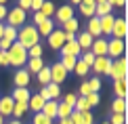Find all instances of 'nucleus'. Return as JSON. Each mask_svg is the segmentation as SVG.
<instances>
[{
  "instance_id": "1",
  "label": "nucleus",
  "mask_w": 128,
  "mask_h": 124,
  "mask_svg": "<svg viewBox=\"0 0 128 124\" xmlns=\"http://www.w3.org/2000/svg\"><path fill=\"white\" fill-rule=\"evenodd\" d=\"M17 42L25 48V51H28V48H32V46H36V44H40L38 30H36L34 25L25 23L23 28H19V30H17Z\"/></svg>"
},
{
  "instance_id": "2",
  "label": "nucleus",
  "mask_w": 128,
  "mask_h": 124,
  "mask_svg": "<svg viewBox=\"0 0 128 124\" xmlns=\"http://www.w3.org/2000/svg\"><path fill=\"white\" fill-rule=\"evenodd\" d=\"M8 63L13 67H17V69H21L25 65V63H28V51H25L23 46L19 44V42H13V44H10V48H8Z\"/></svg>"
},
{
  "instance_id": "3",
  "label": "nucleus",
  "mask_w": 128,
  "mask_h": 124,
  "mask_svg": "<svg viewBox=\"0 0 128 124\" xmlns=\"http://www.w3.org/2000/svg\"><path fill=\"white\" fill-rule=\"evenodd\" d=\"M126 76H128V61H126V57L114 59V61H111L109 78H114V80H126Z\"/></svg>"
},
{
  "instance_id": "4",
  "label": "nucleus",
  "mask_w": 128,
  "mask_h": 124,
  "mask_svg": "<svg viewBox=\"0 0 128 124\" xmlns=\"http://www.w3.org/2000/svg\"><path fill=\"white\" fill-rule=\"evenodd\" d=\"M124 51H126V40H118V38H109L107 40V57L111 61L124 57Z\"/></svg>"
},
{
  "instance_id": "5",
  "label": "nucleus",
  "mask_w": 128,
  "mask_h": 124,
  "mask_svg": "<svg viewBox=\"0 0 128 124\" xmlns=\"http://www.w3.org/2000/svg\"><path fill=\"white\" fill-rule=\"evenodd\" d=\"M6 21H8V28H15V30L23 28L25 25V11H21L19 7L10 9L6 13Z\"/></svg>"
},
{
  "instance_id": "6",
  "label": "nucleus",
  "mask_w": 128,
  "mask_h": 124,
  "mask_svg": "<svg viewBox=\"0 0 128 124\" xmlns=\"http://www.w3.org/2000/svg\"><path fill=\"white\" fill-rule=\"evenodd\" d=\"M126 36H128V21H126V17H116L114 28H111V38L126 40Z\"/></svg>"
},
{
  "instance_id": "7",
  "label": "nucleus",
  "mask_w": 128,
  "mask_h": 124,
  "mask_svg": "<svg viewBox=\"0 0 128 124\" xmlns=\"http://www.w3.org/2000/svg\"><path fill=\"white\" fill-rule=\"evenodd\" d=\"M50 67V84H57V86H61L63 82H65V78H67V72H65V67L61 65L59 61H55Z\"/></svg>"
},
{
  "instance_id": "8",
  "label": "nucleus",
  "mask_w": 128,
  "mask_h": 124,
  "mask_svg": "<svg viewBox=\"0 0 128 124\" xmlns=\"http://www.w3.org/2000/svg\"><path fill=\"white\" fill-rule=\"evenodd\" d=\"M74 19V7H69V4H63V7L55 9V15H52V23H59L63 25L65 21Z\"/></svg>"
},
{
  "instance_id": "9",
  "label": "nucleus",
  "mask_w": 128,
  "mask_h": 124,
  "mask_svg": "<svg viewBox=\"0 0 128 124\" xmlns=\"http://www.w3.org/2000/svg\"><path fill=\"white\" fill-rule=\"evenodd\" d=\"M92 72L97 74V76H109V72H111V59L109 57H94Z\"/></svg>"
},
{
  "instance_id": "10",
  "label": "nucleus",
  "mask_w": 128,
  "mask_h": 124,
  "mask_svg": "<svg viewBox=\"0 0 128 124\" xmlns=\"http://www.w3.org/2000/svg\"><path fill=\"white\" fill-rule=\"evenodd\" d=\"M46 40H48V46H50V48H55V51H61L63 44H65V32H63L61 28H55Z\"/></svg>"
},
{
  "instance_id": "11",
  "label": "nucleus",
  "mask_w": 128,
  "mask_h": 124,
  "mask_svg": "<svg viewBox=\"0 0 128 124\" xmlns=\"http://www.w3.org/2000/svg\"><path fill=\"white\" fill-rule=\"evenodd\" d=\"M15 88H28V84H30V74H28V69L25 67H21V69H17L15 72Z\"/></svg>"
},
{
  "instance_id": "12",
  "label": "nucleus",
  "mask_w": 128,
  "mask_h": 124,
  "mask_svg": "<svg viewBox=\"0 0 128 124\" xmlns=\"http://www.w3.org/2000/svg\"><path fill=\"white\" fill-rule=\"evenodd\" d=\"M90 53H92L94 57H107V40H105V38H97V40H92Z\"/></svg>"
},
{
  "instance_id": "13",
  "label": "nucleus",
  "mask_w": 128,
  "mask_h": 124,
  "mask_svg": "<svg viewBox=\"0 0 128 124\" xmlns=\"http://www.w3.org/2000/svg\"><path fill=\"white\" fill-rule=\"evenodd\" d=\"M13 107H15V101L10 99V95L0 97V116H2V118L13 116Z\"/></svg>"
},
{
  "instance_id": "14",
  "label": "nucleus",
  "mask_w": 128,
  "mask_h": 124,
  "mask_svg": "<svg viewBox=\"0 0 128 124\" xmlns=\"http://www.w3.org/2000/svg\"><path fill=\"white\" fill-rule=\"evenodd\" d=\"M111 0H97L94 2V17H105V15H109L111 13Z\"/></svg>"
},
{
  "instance_id": "15",
  "label": "nucleus",
  "mask_w": 128,
  "mask_h": 124,
  "mask_svg": "<svg viewBox=\"0 0 128 124\" xmlns=\"http://www.w3.org/2000/svg\"><path fill=\"white\" fill-rule=\"evenodd\" d=\"M114 21H116V17H114V13H109V15H105V17H101L99 19V25H101V36H111V28H114Z\"/></svg>"
},
{
  "instance_id": "16",
  "label": "nucleus",
  "mask_w": 128,
  "mask_h": 124,
  "mask_svg": "<svg viewBox=\"0 0 128 124\" xmlns=\"http://www.w3.org/2000/svg\"><path fill=\"white\" fill-rule=\"evenodd\" d=\"M61 55H65V57H76L80 59V55H82V51H80V46H78V42L74 40V42H65L61 48Z\"/></svg>"
},
{
  "instance_id": "17",
  "label": "nucleus",
  "mask_w": 128,
  "mask_h": 124,
  "mask_svg": "<svg viewBox=\"0 0 128 124\" xmlns=\"http://www.w3.org/2000/svg\"><path fill=\"white\" fill-rule=\"evenodd\" d=\"M86 28H88V30H86V34H88L92 40L101 38V25H99V17H90Z\"/></svg>"
},
{
  "instance_id": "18",
  "label": "nucleus",
  "mask_w": 128,
  "mask_h": 124,
  "mask_svg": "<svg viewBox=\"0 0 128 124\" xmlns=\"http://www.w3.org/2000/svg\"><path fill=\"white\" fill-rule=\"evenodd\" d=\"M114 95H116V99H126L128 80H114Z\"/></svg>"
},
{
  "instance_id": "19",
  "label": "nucleus",
  "mask_w": 128,
  "mask_h": 124,
  "mask_svg": "<svg viewBox=\"0 0 128 124\" xmlns=\"http://www.w3.org/2000/svg\"><path fill=\"white\" fill-rule=\"evenodd\" d=\"M30 97H32L30 88H15L13 93H10V99H13L15 103H28Z\"/></svg>"
},
{
  "instance_id": "20",
  "label": "nucleus",
  "mask_w": 128,
  "mask_h": 124,
  "mask_svg": "<svg viewBox=\"0 0 128 124\" xmlns=\"http://www.w3.org/2000/svg\"><path fill=\"white\" fill-rule=\"evenodd\" d=\"M44 103H46V101L42 99L40 95H32V97H30V101H28V109H30V111H34V114H40L42 107H44Z\"/></svg>"
},
{
  "instance_id": "21",
  "label": "nucleus",
  "mask_w": 128,
  "mask_h": 124,
  "mask_svg": "<svg viewBox=\"0 0 128 124\" xmlns=\"http://www.w3.org/2000/svg\"><path fill=\"white\" fill-rule=\"evenodd\" d=\"M94 2L97 0H82V2L78 4V9H80V13L84 15V17H94Z\"/></svg>"
},
{
  "instance_id": "22",
  "label": "nucleus",
  "mask_w": 128,
  "mask_h": 124,
  "mask_svg": "<svg viewBox=\"0 0 128 124\" xmlns=\"http://www.w3.org/2000/svg\"><path fill=\"white\" fill-rule=\"evenodd\" d=\"M76 42H78V46H80V51H90V46H92V38L86 34V32H80V34L76 36Z\"/></svg>"
},
{
  "instance_id": "23",
  "label": "nucleus",
  "mask_w": 128,
  "mask_h": 124,
  "mask_svg": "<svg viewBox=\"0 0 128 124\" xmlns=\"http://www.w3.org/2000/svg\"><path fill=\"white\" fill-rule=\"evenodd\" d=\"M36 30H38V36H40V38H42V36H44V38H48L50 32L55 30V23H52V19H44Z\"/></svg>"
},
{
  "instance_id": "24",
  "label": "nucleus",
  "mask_w": 128,
  "mask_h": 124,
  "mask_svg": "<svg viewBox=\"0 0 128 124\" xmlns=\"http://www.w3.org/2000/svg\"><path fill=\"white\" fill-rule=\"evenodd\" d=\"M57 105H59V101H46L44 107H42L40 114H44L46 118H50V120H55L57 118Z\"/></svg>"
},
{
  "instance_id": "25",
  "label": "nucleus",
  "mask_w": 128,
  "mask_h": 124,
  "mask_svg": "<svg viewBox=\"0 0 128 124\" xmlns=\"http://www.w3.org/2000/svg\"><path fill=\"white\" fill-rule=\"evenodd\" d=\"M42 67H44V61L42 59H28V74L30 76L32 74H38Z\"/></svg>"
},
{
  "instance_id": "26",
  "label": "nucleus",
  "mask_w": 128,
  "mask_h": 124,
  "mask_svg": "<svg viewBox=\"0 0 128 124\" xmlns=\"http://www.w3.org/2000/svg\"><path fill=\"white\" fill-rule=\"evenodd\" d=\"M36 76H38V82H40L42 86H48V84H50V67L44 65L38 74H36Z\"/></svg>"
},
{
  "instance_id": "27",
  "label": "nucleus",
  "mask_w": 128,
  "mask_h": 124,
  "mask_svg": "<svg viewBox=\"0 0 128 124\" xmlns=\"http://www.w3.org/2000/svg\"><path fill=\"white\" fill-rule=\"evenodd\" d=\"M126 99H114V103H111V111L114 114H122V116H126Z\"/></svg>"
},
{
  "instance_id": "28",
  "label": "nucleus",
  "mask_w": 128,
  "mask_h": 124,
  "mask_svg": "<svg viewBox=\"0 0 128 124\" xmlns=\"http://www.w3.org/2000/svg\"><path fill=\"white\" fill-rule=\"evenodd\" d=\"M78 28H80V23H78V19L74 17V19H69V21H65V23H63V32H65V34H78Z\"/></svg>"
},
{
  "instance_id": "29",
  "label": "nucleus",
  "mask_w": 128,
  "mask_h": 124,
  "mask_svg": "<svg viewBox=\"0 0 128 124\" xmlns=\"http://www.w3.org/2000/svg\"><path fill=\"white\" fill-rule=\"evenodd\" d=\"M76 61H78L76 57H65V55H61V59H59V63L65 67V72H67V74H69V72H74V67H76Z\"/></svg>"
},
{
  "instance_id": "30",
  "label": "nucleus",
  "mask_w": 128,
  "mask_h": 124,
  "mask_svg": "<svg viewBox=\"0 0 128 124\" xmlns=\"http://www.w3.org/2000/svg\"><path fill=\"white\" fill-rule=\"evenodd\" d=\"M72 111H74V107H69V105H65V103H61V101H59V105H57V118H59V120L69 118V116H72Z\"/></svg>"
},
{
  "instance_id": "31",
  "label": "nucleus",
  "mask_w": 128,
  "mask_h": 124,
  "mask_svg": "<svg viewBox=\"0 0 128 124\" xmlns=\"http://www.w3.org/2000/svg\"><path fill=\"white\" fill-rule=\"evenodd\" d=\"M40 13H42L44 19H52V15H55V4H52V2H42Z\"/></svg>"
},
{
  "instance_id": "32",
  "label": "nucleus",
  "mask_w": 128,
  "mask_h": 124,
  "mask_svg": "<svg viewBox=\"0 0 128 124\" xmlns=\"http://www.w3.org/2000/svg\"><path fill=\"white\" fill-rule=\"evenodd\" d=\"M88 72H90V67L84 65V63L78 59V61H76V67H74V74H76V76H80V78H86Z\"/></svg>"
},
{
  "instance_id": "33",
  "label": "nucleus",
  "mask_w": 128,
  "mask_h": 124,
  "mask_svg": "<svg viewBox=\"0 0 128 124\" xmlns=\"http://www.w3.org/2000/svg\"><path fill=\"white\" fill-rule=\"evenodd\" d=\"M2 38L8 40L10 44H13V42H17V30H15V28H8V25H4V34H2Z\"/></svg>"
},
{
  "instance_id": "34",
  "label": "nucleus",
  "mask_w": 128,
  "mask_h": 124,
  "mask_svg": "<svg viewBox=\"0 0 128 124\" xmlns=\"http://www.w3.org/2000/svg\"><path fill=\"white\" fill-rule=\"evenodd\" d=\"M42 55H44V51H42V46H40V44H36V46L28 48V59H42Z\"/></svg>"
},
{
  "instance_id": "35",
  "label": "nucleus",
  "mask_w": 128,
  "mask_h": 124,
  "mask_svg": "<svg viewBox=\"0 0 128 124\" xmlns=\"http://www.w3.org/2000/svg\"><path fill=\"white\" fill-rule=\"evenodd\" d=\"M25 111H28V103H15V107H13L15 120H19L21 116H25Z\"/></svg>"
},
{
  "instance_id": "36",
  "label": "nucleus",
  "mask_w": 128,
  "mask_h": 124,
  "mask_svg": "<svg viewBox=\"0 0 128 124\" xmlns=\"http://www.w3.org/2000/svg\"><path fill=\"white\" fill-rule=\"evenodd\" d=\"M80 61L84 63V65H88V67H92V63H94V55L90 51H84L82 55H80Z\"/></svg>"
},
{
  "instance_id": "37",
  "label": "nucleus",
  "mask_w": 128,
  "mask_h": 124,
  "mask_svg": "<svg viewBox=\"0 0 128 124\" xmlns=\"http://www.w3.org/2000/svg\"><path fill=\"white\" fill-rule=\"evenodd\" d=\"M76 99H78V95H76V93H65V95H63V99H61V103H65V105H69V107H74V105H76Z\"/></svg>"
},
{
  "instance_id": "38",
  "label": "nucleus",
  "mask_w": 128,
  "mask_h": 124,
  "mask_svg": "<svg viewBox=\"0 0 128 124\" xmlns=\"http://www.w3.org/2000/svg\"><path fill=\"white\" fill-rule=\"evenodd\" d=\"M32 124H52V120H50V118H46L44 114H34Z\"/></svg>"
},
{
  "instance_id": "39",
  "label": "nucleus",
  "mask_w": 128,
  "mask_h": 124,
  "mask_svg": "<svg viewBox=\"0 0 128 124\" xmlns=\"http://www.w3.org/2000/svg\"><path fill=\"white\" fill-rule=\"evenodd\" d=\"M86 82L90 86V93H99L101 90V78H90V80H86Z\"/></svg>"
},
{
  "instance_id": "40",
  "label": "nucleus",
  "mask_w": 128,
  "mask_h": 124,
  "mask_svg": "<svg viewBox=\"0 0 128 124\" xmlns=\"http://www.w3.org/2000/svg\"><path fill=\"white\" fill-rule=\"evenodd\" d=\"M109 124H126V116H122V114H111V118L107 120Z\"/></svg>"
},
{
  "instance_id": "41",
  "label": "nucleus",
  "mask_w": 128,
  "mask_h": 124,
  "mask_svg": "<svg viewBox=\"0 0 128 124\" xmlns=\"http://www.w3.org/2000/svg\"><path fill=\"white\" fill-rule=\"evenodd\" d=\"M82 124H94V116H92V111H82Z\"/></svg>"
},
{
  "instance_id": "42",
  "label": "nucleus",
  "mask_w": 128,
  "mask_h": 124,
  "mask_svg": "<svg viewBox=\"0 0 128 124\" xmlns=\"http://www.w3.org/2000/svg\"><path fill=\"white\" fill-rule=\"evenodd\" d=\"M84 99H86V101H88V105L92 107V105H97L99 101H101V97H99V93H90L88 97H84Z\"/></svg>"
},
{
  "instance_id": "43",
  "label": "nucleus",
  "mask_w": 128,
  "mask_h": 124,
  "mask_svg": "<svg viewBox=\"0 0 128 124\" xmlns=\"http://www.w3.org/2000/svg\"><path fill=\"white\" fill-rule=\"evenodd\" d=\"M80 97H88L90 95V86H88V82H82L80 84V93H78Z\"/></svg>"
},
{
  "instance_id": "44",
  "label": "nucleus",
  "mask_w": 128,
  "mask_h": 124,
  "mask_svg": "<svg viewBox=\"0 0 128 124\" xmlns=\"http://www.w3.org/2000/svg\"><path fill=\"white\" fill-rule=\"evenodd\" d=\"M6 13H8V11H6V7H4V2L0 0V23H2V21L6 19Z\"/></svg>"
},
{
  "instance_id": "45",
  "label": "nucleus",
  "mask_w": 128,
  "mask_h": 124,
  "mask_svg": "<svg viewBox=\"0 0 128 124\" xmlns=\"http://www.w3.org/2000/svg\"><path fill=\"white\" fill-rule=\"evenodd\" d=\"M44 21V17H42V13H34V28H38V25Z\"/></svg>"
},
{
  "instance_id": "46",
  "label": "nucleus",
  "mask_w": 128,
  "mask_h": 124,
  "mask_svg": "<svg viewBox=\"0 0 128 124\" xmlns=\"http://www.w3.org/2000/svg\"><path fill=\"white\" fill-rule=\"evenodd\" d=\"M0 65H10V63H8V53H6V51L0 53Z\"/></svg>"
},
{
  "instance_id": "47",
  "label": "nucleus",
  "mask_w": 128,
  "mask_h": 124,
  "mask_svg": "<svg viewBox=\"0 0 128 124\" xmlns=\"http://www.w3.org/2000/svg\"><path fill=\"white\" fill-rule=\"evenodd\" d=\"M19 9L28 13V11H30V0H21V2H19Z\"/></svg>"
},
{
  "instance_id": "48",
  "label": "nucleus",
  "mask_w": 128,
  "mask_h": 124,
  "mask_svg": "<svg viewBox=\"0 0 128 124\" xmlns=\"http://www.w3.org/2000/svg\"><path fill=\"white\" fill-rule=\"evenodd\" d=\"M111 7H118V9H124V7H126V2H124V0H114V2H111Z\"/></svg>"
},
{
  "instance_id": "49",
  "label": "nucleus",
  "mask_w": 128,
  "mask_h": 124,
  "mask_svg": "<svg viewBox=\"0 0 128 124\" xmlns=\"http://www.w3.org/2000/svg\"><path fill=\"white\" fill-rule=\"evenodd\" d=\"M59 124H72V120L69 118H63V120H59Z\"/></svg>"
},
{
  "instance_id": "50",
  "label": "nucleus",
  "mask_w": 128,
  "mask_h": 124,
  "mask_svg": "<svg viewBox=\"0 0 128 124\" xmlns=\"http://www.w3.org/2000/svg\"><path fill=\"white\" fill-rule=\"evenodd\" d=\"M2 34H4V23H0V40H2Z\"/></svg>"
},
{
  "instance_id": "51",
  "label": "nucleus",
  "mask_w": 128,
  "mask_h": 124,
  "mask_svg": "<svg viewBox=\"0 0 128 124\" xmlns=\"http://www.w3.org/2000/svg\"><path fill=\"white\" fill-rule=\"evenodd\" d=\"M8 124H21V120H15L13 118V120H8Z\"/></svg>"
},
{
  "instance_id": "52",
  "label": "nucleus",
  "mask_w": 128,
  "mask_h": 124,
  "mask_svg": "<svg viewBox=\"0 0 128 124\" xmlns=\"http://www.w3.org/2000/svg\"><path fill=\"white\" fill-rule=\"evenodd\" d=\"M0 124H4V118H2V116H0Z\"/></svg>"
},
{
  "instance_id": "53",
  "label": "nucleus",
  "mask_w": 128,
  "mask_h": 124,
  "mask_svg": "<svg viewBox=\"0 0 128 124\" xmlns=\"http://www.w3.org/2000/svg\"><path fill=\"white\" fill-rule=\"evenodd\" d=\"M103 124H109V122H103Z\"/></svg>"
}]
</instances>
